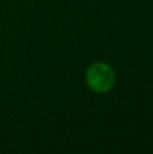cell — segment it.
<instances>
[{
  "instance_id": "1",
  "label": "cell",
  "mask_w": 153,
  "mask_h": 154,
  "mask_svg": "<svg viewBox=\"0 0 153 154\" xmlns=\"http://www.w3.org/2000/svg\"><path fill=\"white\" fill-rule=\"evenodd\" d=\"M87 82L96 92H105L113 85L114 73L106 64H95L88 69Z\"/></svg>"
}]
</instances>
